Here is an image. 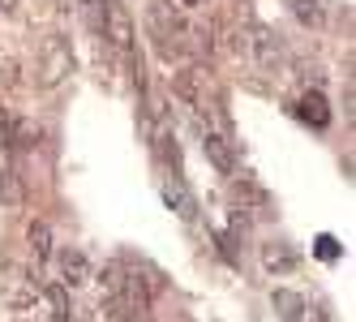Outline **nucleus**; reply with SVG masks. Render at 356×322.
<instances>
[{
    "label": "nucleus",
    "mask_w": 356,
    "mask_h": 322,
    "mask_svg": "<svg viewBox=\"0 0 356 322\" xmlns=\"http://www.w3.org/2000/svg\"><path fill=\"white\" fill-rule=\"evenodd\" d=\"M232 198H236V202H245V207H253L258 215H270V193L258 189L253 181H232ZM245 207H241V211H245Z\"/></svg>",
    "instance_id": "10"
},
{
    "label": "nucleus",
    "mask_w": 356,
    "mask_h": 322,
    "mask_svg": "<svg viewBox=\"0 0 356 322\" xmlns=\"http://www.w3.org/2000/svg\"><path fill=\"white\" fill-rule=\"evenodd\" d=\"M275 309H279V318H284V322H300V318H305V296L279 288V292H275Z\"/></svg>",
    "instance_id": "13"
},
{
    "label": "nucleus",
    "mask_w": 356,
    "mask_h": 322,
    "mask_svg": "<svg viewBox=\"0 0 356 322\" xmlns=\"http://www.w3.org/2000/svg\"><path fill=\"white\" fill-rule=\"evenodd\" d=\"M56 5H60V9H73V5H78V0H56Z\"/></svg>",
    "instance_id": "21"
},
{
    "label": "nucleus",
    "mask_w": 356,
    "mask_h": 322,
    "mask_svg": "<svg viewBox=\"0 0 356 322\" xmlns=\"http://www.w3.org/2000/svg\"><path fill=\"white\" fill-rule=\"evenodd\" d=\"M56 266H60V275L69 288H78V284H90V262L82 250H60L56 254Z\"/></svg>",
    "instance_id": "7"
},
{
    "label": "nucleus",
    "mask_w": 356,
    "mask_h": 322,
    "mask_svg": "<svg viewBox=\"0 0 356 322\" xmlns=\"http://www.w3.org/2000/svg\"><path fill=\"white\" fill-rule=\"evenodd\" d=\"M318 254H322V258H335V241L322 236V241H318Z\"/></svg>",
    "instance_id": "17"
},
{
    "label": "nucleus",
    "mask_w": 356,
    "mask_h": 322,
    "mask_svg": "<svg viewBox=\"0 0 356 322\" xmlns=\"http://www.w3.org/2000/svg\"><path fill=\"white\" fill-rule=\"evenodd\" d=\"M5 185H9V172L0 168V198H5Z\"/></svg>",
    "instance_id": "19"
},
{
    "label": "nucleus",
    "mask_w": 356,
    "mask_h": 322,
    "mask_svg": "<svg viewBox=\"0 0 356 322\" xmlns=\"http://www.w3.org/2000/svg\"><path fill=\"white\" fill-rule=\"evenodd\" d=\"M163 202L181 215L185 224H193V219H197V202H193V193H189L181 181H168V185H163Z\"/></svg>",
    "instance_id": "8"
},
{
    "label": "nucleus",
    "mask_w": 356,
    "mask_h": 322,
    "mask_svg": "<svg viewBox=\"0 0 356 322\" xmlns=\"http://www.w3.org/2000/svg\"><path fill=\"white\" fill-rule=\"evenodd\" d=\"M249 52H253V61H258L262 69H275L279 61H284V43H279V35H275L270 26H253Z\"/></svg>",
    "instance_id": "4"
},
{
    "label": "nucleus",
    "mask_w": 356,
    "mask_h": 322,
    "mask_svg": "<svg viewBox=\"0 0 356 322\" xmlns=\"http://www.w3.org/2000/svg\"><path fill=\"white\" fill-rule=\"evenodd\" d=\"M284 5L296 13V22H305V26H322V5L318 0H284Z\"/></svg>",
    "instance_id": "15"
},
{
    "label": "nucleus",
    "mask_w": 356,
    "mask_h": 322,
    "mask_svg": "<svg viewBox=\"0 0 356 322\" xmlns=\"http://www.w3.org/2000/svg\"><path fill=\"white\" fill-rule=\"evenodd\" d=\"M73 9L82 13V22L90 26V35H99V31H104V9H108V0H78Z\"/></svg>",
    "instance_id": "14"
},
{
    "label": "nucleus",
    "mask_w": 356,
    "mask_h": 322,
    "mask_svg": "<svg viewBox=\"0 0 356 322\" xmlns=\"http://www.w3.org/2000/svg\"><path fill=\"white\" fill-rule=\"evenodd\" d=\"M262 262H266V271H275V275H288L296 266V250L284 245V241H270V245H262Z\"/></svg>",
    "instance_id": "9"
},
{
    "label": "nucleus",
    "mask_w": 356,
    "mask_h": 322,
    "mask_svg": "<svg viewBox=\"0 0 356 322\" xmlns=\"http://www.w3.org/2000/svg\"><path fill=\"white\" fill-rule=\"evenodd\" d=\"M300 120H309L314 129H326V125H330V108H326V99H322L318 90L300 95Z\"/></svg>",
    "instance_id": "11"
},
{
    "label": "nucleus",
    "mask_w": 356,
    "mask_h": 322,
    "mask_svg": "<svg viewBox=\"0 0 356 322\" xmlns=\"http://www.w3.org/2000/svg\"><path fill=\"white\" fill-rule=\"evenodd\" d=\"M73 73V47L65 35H47L39 47V86H60Z\"/></svg>",
    "instance_id": "2"
},
{
    "label": "nucleus",
    "mask_w": 356,
    "mask_h": 322,
    "mask_svg": "<svg viewBox=\"0 0 356 322\" xmlns=\"http://www.w3.org/2000/svg\"><path fill=\"white\" fill-rule=\"evenodd\" d=\"M146 22H150V35H155L159 56H163L168 65H172V61H181V56H185V43L193 39V31L185 26V17L176 13L168 0H150Z\"/></svg>",
    "instance_id": "1"
},
{
    "label": "nucleus",
    "mask_w": 356,
    "mask_h": 322,
    "mask_svg": "<svg viewBox=\"0 0 356 322\" xmlns=\"http://www.w3.org/2000/svg\"><path fill=\"white\" fill-rule=\"evenodd\" d=\"M202 82H207V69H197V65H189V69H181V73H176V82H172V90L181 95V99H189L193 108H207V90H202Z\"/></svg>",
    "instance_id": "6"
},
{
    "label": "nucleus",
    "mask_w": 356,
    "mask_h": 322,
    "mask_svg": "<svg viewBox=\"0 0 356 322\" xmlns=\"http://www.w3.org/2000/svg\"><path fill=\"white\" fill-rule=\"evenodd\" d=\"M43 296H47V309H52V318H69V288L65 284H47L43 288Z\"/></svg>",
    "instance_id": "16"
},
{
    "label": "nucleus",
    "mask_w": 356,
    "mask_h": 322,
    "mask_svg": "<svg viewBox=\"0 0 356 322\" xmlns=\"http://www.w3.org/2000/svg\"><path fill=\"white\" fill-rule=\"evenodd\" d=\"M99 43H108V52H116V56L134 52V17H129V9H124V0H108Z\"/></svg>",
    "instance_id": "3"
},
{
    "label": "nucleus",
    "mask_w": 356,
    "mask_h": 322,
    "mask_svg": "<svg viewBox=\"0 0 356 322\" xmlns=\"http://www.w3.org/2000/svg\"><path fill=\"white\" fill-rule=\"evenodd\" d=\"M202 151H207V159L215 163V172H223V177H232V172H236V155H232V142H227L223 134L207 129V134H202Z\"/></svg>",
    "instance_id": "5"
},
{
    "label": "nucleus",
    "mask_w": 356,
    "mask_h": 322,
    "mask_svg": "<svg viewBox=\"0 0 356 322\" xmlns=\"http://www.w3.org/2000/svg\"><path fill=\"white\" fill-rule=\"evenodd\" d=\"M17 5H22V0H0V13H13Z\"/></svg>",
    "instance_id": "18"
},
{
    "label": "nucleus",
    "mask_w": 356,
    "mask_h": 322,
    "mask_svg": "<svg viewBox=\"0 0 356 322\" xmlns=\"http://www.w3.org/2000/svg\"><path fill=\"white\" fill-rule=\"evenodd\" d=\"M181 5H185V9H202V5H207V0H181Z\"/></svg>",
    "instance_id": "20"
},
{
    "label": "nucleus",
    "mask_w": 356,
    "mask_h": 322,
    "mask_svg": "<svg viewBox=\"0 0 356 322\" xmlns=\"http://www.w3.org/2000/svg\"><path fill=\"white\" fill-rule=\"evenodd\" d=\"M26 241H31V254H35L39 262H43V258H52V228H47L43 219H31Z\"/></svg>",
    "instance_id": "12"
}]
</instances>
